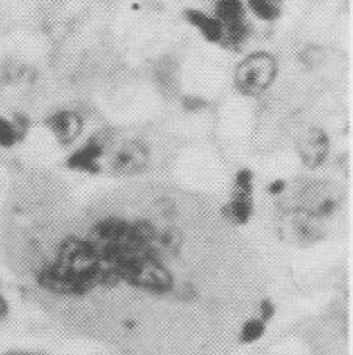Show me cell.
Segmentation results:
<instances>
[{"instance_id": "cell-17", "label": "cell", "mask_w": 353, "mask_h": 355, "mask_svg": "<svg viewBox=\"0 0 353 355\" xmlns=\"http://www.w3.org/2000/svg\"><path fill=\"white\" fill-rule=\"evenodd\" d=\"M263 334L264 322L260 320H251L242 329V341L243 343H254L258 338H262Z\"/></svg>"}, {"instance_id": "cell-3", "label": "cell", "mask_w": 353, "mask_h": 355, "mask_svg": "<svg viewBox=\"0 0 353 355\" xmlns=\"http://www.w3.org/2000/svg\"><path fill=\"white\" fill-rule=\"evenodd\" d=\"M344 200L343 189L330 181H313L302 186L294 200L285 207H294L305 211L318 218H325L335 214Z\"/></svg>"}, {"instance_id": "cell-21", "label": "cell", "mask_w": 353, "mask_h": 355, "mask_svg": "<svg viewBox=\"0 0 353 355\" xmlns=\"http://www.w3.org/2000/svg\"><path fill=\"white\" fill-rule=\"evenodd\" d=\"M10 312V304L5 300L3 295H0V320H3L8 316Z\"/></svg>"}, {"instance_id": "cell-6", "label": "cell", "mask_w": 353, "mask_h": 355, "mask_svg": "<svg viewBox=\"0 0 353 355\" xmlns=\"http://www.w3.org/2000/svg\"><path fill=\"white\" fill-rule=\"evenodd\" d=\"M296 148H298L300 161L304 162L305 167L316 168L320 164H324L327 155H329V136L325 135L324 130L318 128V126H311L298 137Z\"/></svg>"}, {"instance_id": "cell-13", "label": "cell", "mask_w": 353, "mask_h": 355, "mask_svg": "<svg viewBox=\"0 0 353 355\" xmlns=\"http://www.w3.org/2000/svg\"><path fill=\"white\" fill-rule=\"evenodd\" d=\"M215 15L223 27L244 21V5L242 0H217Z\"/></svg>"}, {"instance_id": "cell-7", "label": "cell", "mask_w": 353, "mask_h": 355, "mask_svg": "<svg viewBox=\"0 0 353 355\" xmlns=\"http://www.w3.org/2000/svg\"><path fill=\"white\" fill-rule=\"evenodd\" d=\"M252 214V173L242 170L235 176V190L224 207V215L238 225L248 223Z\"/></svg>"}, {"instance_id": "cell-23", "label": "cell", "mask_w": 353, "mask_h": 355, "mask_svg": "<svg viewBox=\"0 0 353 355\" xmlns=\"http://www.w3.org/2000/svg\"><path fill=\"white\" fill-rule=\"evenodd\" d=\"M274 313V306H271L269 302H264L263 307H262V315H263V320H268L269 316H273Z\"/></svg>"}, {"instance_id": "cell-22", "label": "cell", "mask_w": 353, "mask_h": 355, "mask_svg": "<svg viewBox=\"0 0 353 355\" xmlns=\"http://www.w3.org/2000/svg\"><path fill=\"white\" fill-rule=\"evenodd\" d=\"M0 355H46V354L39 351H6Z\"/></svg>"}, {"instance_id": "cell-20", "label": "cell", "mask_w": 353, "mask_h": 355, "mask_svg": "<svg viewBox=\"0 0 353 355\" xmlns=\"http://www.w3.org/2000/svg\"><path fill=\"white\" fill-rule=\"evenodd\" d=\"M285 189H287V182L283 180H275L273 184H269V187H268L269 193H273V195H280L285 192Z\"/></svg>"}, {"instance_id": "cell-9", "label": "cell", "mask_w": 353, "mask_h": 355, "mask_svg": "<svg viewBox=\"0 0 353 355\" xmlns=\"http://www.w3.org/2000/svg\"><path fill=\"white\" fill-rule=\"evenodd\" d=\"M46 125L56 141L62 145L75 142L83 131V119L77 111L72 110H60L50 114Z\"/></svg>"}, {"instance_id": "cell-10", "label": "cell", "mask_w": 353, "mask_h": 355, "mask_svg": "<svg viewBox=\"0 0 353 355\" xmlns=\"http://www.w3.org/2000/svg\"><path fill=\"white\" fill-rule=\"evenodd\" d=\"M105 155V142L102 139L92 137L91 141H87L83 147H80L77 151L69 156L67 167L72 170H78V172L86 173H97L98 161L100 157Z\"/></svg>"}, {"instance_id": "cell-4", "label": "cell", "mask_w": 353, "mask_h": 355, "mask_svg": "<svg viewBox=\"0 0 353 355\" xmlns=\"http://www.w3.org/2000/svg\"><path fill=\"white\" fill-rule=\"evenodd\" d=\"M277 73V62L273 55L257 52L239 62L235 71V86L248 97H255L273 85Z\"/></svg>"}, {"instance_id": "cell-8", "label": "cell", "mask_w": 353, "mask_h": 355, "mask_svg": "<svg viewBox=\"0 0 353 355\" xmlns=\"http://www.w3.org/2000/svg\"><path fill=\"white\" fill-rule=\"evenodd\" d=\"M150 162V150L142 142L129 141L120 147L111 159V170L116 175H134L142 172Z\"/></svg>"}, {"instance_id": "cell-15", "label": "cell", "mask_w": 353, "mask_h": 355, "mask_svg": "<svg viewBox=\"0 0 353 355\" xmlns=\"http://www.w3.org/2000/svg\"><path fill=\"white\" fill-rule=\"evenodd\" d=\"M249 10L262 21H274L280 16V5L277 0H248Z\"/></svg>"}, {"instance_id": "cell-2", "label": "cell", "mask_w": 353, "mask_h": 355, "mask_svg": "<svg viewBox=\"0 0 353 355\" xmlns=\"http://www.w3.org/2000/svg\"><path fill=\"white\" fill-rule=\"evenodd\" d=\"M120 281H126L137 288L167 293L173 287V276L161 261L148 252H134L120 259L116 265Z\"/></svg>"}, {"instance_id": "cell-14", "label": "cell", "mask_w": 353, "mask_h": 355, "mask_svg": "<svg viewBox=\"0 0 353 355\" xmlns=\"http://www.w3.org/2000/svg\"><path fill=\"white\" fill-rule=\"evenodd\" d=\"M248 31H249V25L246 22V19L235 24L224 25L221 42H224L226 46L237 49L246 41V37H248Z\"/></svg>"}, {"instance_id": "cell-5", "label": "cell", "mask_w": 353, "mask_h": 355, "mask_svg": "<svg viewBox=\"0 0 353 355\" xmlns=\"http://www.w3.org/2000/svg\"><path fill=\"white\" fill-rule=\"evenodd\" d=\"M277 231L283 242L293 246H310L324 237L323 220L294 207L283 209Z\"/></svg>"}, {"instance_id": "cell-12", "label": "cell", "mask_w": 353, "mask_h": 355, "mask_svg": "<svg viewBox=\"0 0 353 355\" xmlns=\"http://www.w3.org/2000/svg\"><path fill=\"white\" fill-rule=\"evenodd\" d=\"M188 24H192L201 35L209 42H221L223 40V25L219 24L217 17L207 16L206 12L199 10H187L184 12Z\"/></svg>"}, {"instance_id": "cell-19", "label": "cell", "mask_w": 353, "mask_h": 355, "mask_svg": "<svg viewBox=\"0 0 353 355\" xmlns=\"http://www.w3.org/2000/svg\"><path fill=\"white\" fill-rule=\"evenodd\" d=\"M182 105H184V107H185L187 111L194 112V111L201 110V107H204L206 106V101L198 98V97H185L184 98V103H182Z\"/></svg>"}, {"instance_id": "cell-1", "label": "cell", "mask_w": 353, "mask_h": 355, "mask_svg": "<svg viewBox=\"0 0 353 355\" xmlns=\"http://www.w3.org/2000/svg\"><path fill=\"white\" fill-rule=\"evenodd\" d=\"M53 263L78 285L83 295L91 293L100 285L102 261L89 239L72 236L62 240Z\"/></svg>"}, {"instance_id": "cell-18", "label": "cell", "mask_w": 353, "mask_h": 355, "mask_svg": "<svg viewBox=\"0 0 353 355\" xmlns=\"http://www.w3.org/2000/svg\"><path fill=\"white\" fill-rule=\"evenodd\" d=\"M324 50L316 46H311L305 50H302V53L299 56V60L302 61V64H305L307 67H318L324 62Z\"/></svg>"}, {"instance_id": "cell-11", "label": "cell", "mask_w": 353, "mask_h": 355, "mask_svg": "<svg viewBox=\"0 0 353 355\" xmlns=\"http://www.w3.org/2000/svg\"><path fill=\"white\" fill-rule=\"evenodd\" d=\"M154 81L165 97H174L179 91V67L170 56L159 60L154 69Z\"/></svg>"}, {"instance_id": "cell-16", "label": "cell", "mask_w": 353, "mask_h": 355, "mask_svg": "<svg viewBox=\"0 0 353 355\" xmlns=\"http://www.w3.org/2000/svg\"><path fill=\"white\" fill-rule=\"evenodd\" d=\"M22 139V132L19 131L15 120L0 117V147L12 148Z\"/></svg>"}]
</instances>
